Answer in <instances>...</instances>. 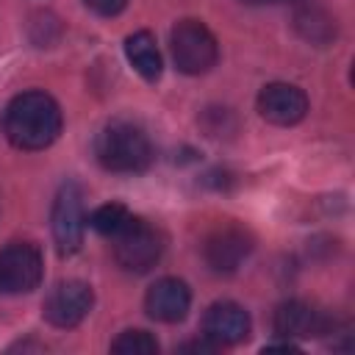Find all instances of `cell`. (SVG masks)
Returning a JSON list of instances; mask_svg holds the SVG:
<instances>
[{"label": "cell", "mask_w": 355, "mask_h": 355, "mask_svg": "<svg viewBox=\"0 0 355 355\" xmlns=\"http://www.w3.org/2000/svg\"><path fill=\"white\" fill-rule=\"evenodd\" d=\"M94 14H100V17H114V14H119L122 8H125V3L128 0H83Z\"/></svg>", "instance_id": "obj_16"}, {"label": "cell", "mask_w": 355, "mask_h": 355, "mask_svg": "<svg viewBox=\"0 0 355 355\" xmlns=\"http://www.w3.org/2000/svg\"><path fill=\"white\" fill-rule=\"evenodd\" d=\"M94 155L108 172L136 175L153 164V141L141 125L130 119H114L97 133Z\"/></svg>", "instance_id": "obj_2"}, {"label": "cell", "mask_w": 355, "mask_h": 355, "mask_svg": "<svg viewBox=\"0 0 355 355\" xmlns=\"http://www.w3.org/2000/svg\"><path fill=\"white\" fill-rule=\"evenodd\" d=\"M111 352H116V355H155L158 341L147 330H125L111 341Z\"/></svg>", "instance_id": "obj_15"}, {"label": "cell", "mask_w": 355, "mask_h": 355, "mask_svg": "<svg viewBox=\"0 0 355 355\" xmlns=\"http://www.w3.org/2000/svg\"><path fill=\"white\" fill-rule=\"evenodd\" d=\"M144 308L153 319L175 324L180 319H186L189 308H191V291L183 280L178 277H161L147 288L144 297Z\"/></svg>", "instance_id": "obj_11"}, {"label": "cell", "mask_w": 355, "mask_h": 355, "mask_svg": "<svg viewBox=\"0 0 355 355\" xmlns=\"http://www.w3.org/2000/svg\"><path fill=\"white\" fill-rule=\"evenodd\" d=\"M92 305H94V291L89 283L61 280L47 291V297L42 302V313L53 327L69 330V327H78L89 316Z\"/></svg>", "instance_id": "obj_7"}, {"label": "cell", "mask_w": 355, "mask_h": 355, "mask_svg": "<svg viewBox=\"0 0 355 355\" xmlns=\"http://www.w3.org/2000/svg\"><path fill=\"white\" fill-rule=\"evenodd\" d=\"M286 3H300V0H286Z\"/></svg>", "instance_id": "obj_18"}, {"label": "cell", "mask_w": 355, "mask_h": 355, "mask_svg": "<svg viewBox=\"0 0 355 355\" xmlns=\"http://www.w3.org/2000/svg\"><path fill=\"white\" fill-rule=\"evenodd\" d=\"M244 3H250V6H261V3H272V0H244Z\"/></svg>", "instance_id": "obj_17"}, {"label": "cell", "mask_w": 355, "mask_h": 355, "mask_svg": "<svg viewBox=\"0 0 355 355\" xmlns=\"http://www.w3.org/2000/svg\"><path fill=\"white\" fill-rule=\"evenodd\" d=\"M125 55L128 61L133 64V69L155 83L161 78V69H164V61H161V53H158V44H155V36L150 31H136L125 39Z\"/></svg>", "instance_id": "obj_13"}, {"label": "cell", "mask_w": 355, "mask_h": 355, "mask_svg": "<svg viewBox=\"0 0 355 355\" xmlns=\"http://www.w3.org/2000/svg\"><path fill=\"white\" fill-rule=\"evenodd\" d=\"M130 211L122 205V202H105V205H100V208H94L92 214H89V225H92V230H97L100 236H105V239H114L128 222H130Z\"/></svg>", "instance_id": "obj_14"}, {"label": "cell", "mask_w": 355, "mask_h": 355, "mask_svg": "<svg viewBox=\"0 0 355 355\" xmlns=\"http://www.w3.org/2000/svg\"><path fill=\"white\" fill-rule=\"evenodd\" d=\"M250 330H252L250 313L239 302H230V300L214 302L202 316V336L211 338L216 347L241 344V341H247Z\"/></svg>", "instance_id": "obj_9"}, {"label": "cell", "mask_w": 355, "mask_h": 355, "mask_svg": "<svg viewBox=\"0 0 355 355\" xmlns=\"http://www.w3.org/2000/svg\"><path fill=\"white\" fill-rule=\"evenodd\" d=\"M258 114L272 125L288 128V125H297V122L305 119L308 97L294 83H280V80L277 83H266L258 92Z\"/></svg>", "instance_id": "obj_8"}, {"label": "cell", "mask_w": 355, "mask_h": 355, "mask_svg": "<svg viewBox=\"0 0 355 355\" xmlns=\"http://www.w3.org/2000/svg\"><path fill=\"white\" fill-rule=\"evenodd\" d=\"M50 227H53V241L61 255H72L83 244L86 233V211H83V194L78 183H64L53 200L50 211Z\"/></svg>", "instance_id": "obj_5"}, {"label": "cell", "mask_w": 355, "mask_h": 355, "mask_svg": "<svg viewBox=\"0 0 355 355\" xmlns=\"http://www.w3.org/2000/svg\"><path fill=\"white\" fill-rule=\"evenodd\" d=\"M250 252H252V239H250L247 230H241L236 225H227V227L214 230L208 236V241H205V250H202L205 263L214 272H219V275L236 272L247 261Z\"/></svg>", "instance_id": "obj_10"}, {"label": "cell", "mask_w": 355, "mask_h": 355, "mask_svg": "<svg viewBox=\"0 0 355 355\" xmlns=\"http://www.w3.org/2000/svg\"><path fill=\"white\" fill-rule=\"evenodd\" d=\"M169 44L178 69L186 75H202L219 58L216 36L200 19H180L169 33Z\"/></svg>", "instance_id": "obj_4"}, {"label": "cell", "mask_w": 355, "mask_h": 355, "mask_svg": "<svg viewBox=\"0 0 355 355\" xmlns=\"http://www.w3.org/2000/svg\"><path fill=\"white\" fill-rule=\"evenodd\" d=\"M61 108L47 92H22L6 108V136L19 150H44L61 133Z\"/></svg>", "instance_id": "obj_1"}, {"label": "cell", "mask_w": 355, "mask_h": 355, "mask_svg": "<svg viewBox=\"0 0 355 355\" xmlns=\"http://www.w3.org/2000/svg\"><path fill=\"white\" fill-rule=\"evenodd\" d=\"M327 330H330L327 319L319 311H313L308 302L288 300L275 311V333L283 338H311Z\"/></svg>", "instance_id": "obj_12"}, {"label": "cell", "mask_w": 355, "mask_h": 355, "mask_svg": "<svg viewBox=\"0 0 355 355\" xmlns=\"http://www.w3.org/2000/svg\"><path fill=\"white\" fill-rule=\"evenodd\" d=\"M114 241V258L125 272L141 275L150 272L161 255H164V236L158 227H153L147 219L130 216V222L111 239Z\"/></svg>", "instance_id": "obj_3"}, {"label": "cell", "mask_w": 355, "mask_h": 355, "mask_svg": "<svg viewBox=\"0 0 355 355\" xmlns=\"http://www.w3.org/2000/svg\"><path fill=\"white\" fill-rule=\"evenodd\" d=\"M42 252L31 241H11L0 250V291L28 294L42 283Z\"/></svg>", "instance_id": "obj_6"}]
</instances>
